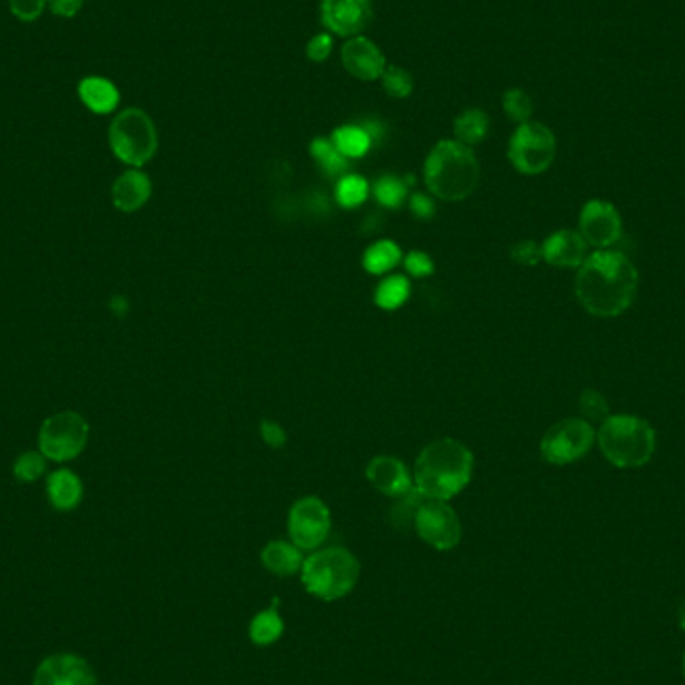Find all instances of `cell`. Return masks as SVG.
<instances>
[{
    "label": "cell",
    "mask_w": 685,
    "mask_h": 685,
    "mask_svg": "<svg viewBox=\"0 0 685 685\" xmlns=\"http://www.w3.org/2000/svg\"><path fill=\"white\" fill-rule=\"evenodd\" d=\"M109 145L112 155L120 163L139 169L155 157L159 149V135L149 115L133 107L120 110L110 123Z\"/></svg>",
    "instance_id": "obj_6"
},
{
    "label": "cell",
    "mask_w": 685,
    "mask_h": 685,
    "mask_svg": "<svg viewBox=\"0 0 685 685\" xmlns=\"http://www.w3.org/2000/svg\"><path fill=\"white\" fill-rule=\"evenodd\" d=\"M557 140L554 130L544 123L529 120L517 127L509 140V160L523 175H541L556 159Z\"/></svg>",
    "instance_id": "obj_8"
},
{
    "label": "cell",
    "mask_w": 685,
    "mask_h": 685,
    "mask_svg": "<svg viewBox=\"0 0 685 685\" xmlns=\"http://www.w3.org/2000/svg\"><path fill=\"white\" fill-rule=\"evenodd\" d=\"M597 443L617 469H637L656 456V429L637 415H609L597 429Z\"/></svg>",
    "instance_id": "obj_5"
},
{
    "label": "cell",
    "mask_w": 685,
    "mask_h": 685,
    "mask_svg": "<svg viewBox=\"0 0 685 685\" xmlns=\"http://www.w3.org/2000/svg\"><path fill=\"white\" fill-rule=\"evenodd\" d=\"M409 291H411V285H409L408 278L401 277V275L385 277L375 288V303L385 311H393L408 301Z\"/></svg>",
    "instance_id": "obj_28"
},
{
    "label": "cell",
    "mask_w": 685,
    "mask_h": 685,
    "mask_svg": "<svg viewBox=\"0 0 685 685\" xmlns=\"http://www.w3.org/2000/svg\"><path fill=\"white\" fill-rule=\"evenodd\" d=\"M679 627L685 632V601L682 604V607H679Z\"/></svg>",
    "instance_id": "obj_42"
},
{
    "label": "cell",
    "mask_w": 685,
    "mask_h": 685,
    "mask_svg": "<svg viewBox=\"0 0 685 685\" xmlns=\"http://www.w3.org/2000/svg\"><path fill=\"white\" fill-rule=\"evenodd\" d=\"M408 179H401L395 175H383L373 185V195L379 205L388 209H399L408 200Z\"/></svg>",
    "instance_id": "obj_27"
},
{
    "label": "cell",
    "mask_w": 685,
    "mask_h": 685,
    "mask_svg": "<svg viewBox=\"0 0 685 685\" xmlns=\"http://www.w3.org/2000/svg\"><path fill=\"white\" fill-rule=\"evenodd\" d=\"M405 268H408L411 277L423 278L429 277L436 271V265H433V258L429 257L428 253L411 251L405 257Z\"/></svg>",
    "instance_id": "obj_36"
},
{
    "label": "cell",
    "mask_w": 685,
    "mask_h": 685,
    "mask_svg": "<svg viewBox=\"0 0 685 685\" xmlns=\"http://www.w3.org/2000/svg\"><path fill=\"white\" fill-rule=\"evenodd\" d=\"M283 634H285V622L278 614V599L275 597L267 609L258 611L257 616L251 619L248 639L257 647H268L277 644Z\"/></svg>",
    "instance_id": "obj_22"
},
{
    "label": "cell",
    "mask_w": 685,
    "mask_h": 685,
    "mask_svg": "<svg viewBox=\"0 0 685 685\" xmlns=\"http://www.w3.org/2000/svg\"><path fill=\"white\" fill-rule=\"evenodd\" d=\"M89 421L77 411H60L42 421L39 451L55 463L72 461L89 443Z\"/></svg>",
    "instance_id": "obj_7"
},
{
    "label": "cell",
    "mask_w": 685,
    "mask_h": 685,
    "mask_svg": "<svg viewBox=\"0 0 685 685\" xmlns=\"http://www.w3.org/2000/svg\"><path fill=\"white\" fill-rule=\"evenodd\" d=\"M311 157L315 159L319 165V169L323 170L327 177H343L349 169V159L341 153V150L333 145L331 137H317V139L311 140Z\"/></svg>",
    "instance_id": "obj_23"
},
{
    "label": "cell",
    "mask_w": 685,
    "mask_h": 685,
    "mask_svg": "<svg viewBox=\"0 0 685 685\" xmlns=\"http://www.w3.org/2000/svg\"><path fill=\"white\" fill-rule=\"evenodd\" d=\"M341 62L348 69L351 77L359 80H378L383 77L388 69L385 55L381 52L378 45L368 37H351L341 49Z\"/></svg>",
    "instance_id": "obj_15"
},
{
    "label": "cell",
    "mask_w": 685,
    "mask_h": 685,
    "mask_svg": "<svg viewBox=\"0 0 685 685\" xmlns=\"http://www.w3.org/2000/svg\"><path fill=\"white\" fill-rule=\"evenodd\" d=\"M682 667H684V677H685V652H684V662H682Z\"/></svg>",
    "instance_id": "obj_43"
},
{
    "label": "cell",
    "mask_w": 685,
    "mask_h": 685,
    "mask_svg": "<svg viewBox=\"0 0 685 685\" xmlns=\"http://www.w3.org/2000/svg\"><path fill=\"white\" fill-rule=\"evenodd\" d=\"M471 476L473 453L457 439H436L419 453L413 486L428 499L449 501L466 489Z\"/></svg>",
    "instance_id": "obj_2"
},
{
    "label": "cell",
    "mask_w": 685,
    "mask_h": 685,
    "mask_svg": "<svg viewBox=\"0 0 685 685\" xmlns=\"http://www.w3.org/2000/svg\"><path fill=\"white\" fill-rule=\"evenodd\" d=\"M579 409H581V415L586 419L587 423H604L609 418V405H607L606 398L596 391V389H586L579 398Z\"/></svg>",
    "instance_id": "obj_33"
},
{
    "label": "cell",
    "mask_w": 685,
    "mask_h": 685,
    "mask_svg": "<svg viewBox=\"0 0 685 685\" xmlns=\"http://www.w3.org/2000/svg\"><path fill=\"white\" fill-rule=\"evenodd\" d=\"M579 233L591 247L611 248L624 235V221L611 203L587 200L579 213Z\"/></svg>",
    "instance_id": "obj_12"
},
{
    "label": "cell",
    "mask_w": 685,
    "mask_h": 685,
    "mask_svg": "<svg viewBox=\"0 0 685 685\" xmlns=\"http://www.w3.org/2000/svg\"><path fill=\"white\" fill-rule=\"evenodd\" d=\"M363 129L368 130L369 137L373 140V145L385 137V125L378 119H368L359 123Z\"/></svg>",
    "instance_id": "obj_41"
},
{
    "label": "cell",
    "mask_w": 685,
    "mask_h": 685,
    "mask_svg": "<svg viewBox=\"0 0 685 685\" xmlns=\"http://www.w3.org/2000/svg\"><path fill=\"white\" fill-rule=\"evenodd\" d=\"M425 185L433 197L448 203L463 200L479 185L476 153L459 140H439L425 160Z\"/></svg>",
    "instance_id": "obj_3"
},
{
    "label": "cell",
    "mask_w": 685,
    "mask_h": 685,
    "mask_svg": "<svg viewBox=\"0 0 685 685\" xmlns=\"http://www.w3.org/2000/svg\"><path fill=\"white\" fill-rule=\"evenodd\" d=\"M511 258L517 265H523V267H536L539 261H544V253H541V245L536 241H519L513 247H511Z\"/></svg>",
    "instance_id": "obj_34"
},
{
    "label": "cell",
    "mask_w": 685,
    "mask_h": 685,
    "mask_svg": "<svg viewBox=\"0 0 685 685\" xmlns=\"http://www.w3.org/2000/svg\"><path fill=\"white\" fill-rule=\"evenodd\" d=\"M10 12L22 20V22H32L39 19L45 12L47 0H9Z\"/></svg>",
    "instance_id": "obj_35"
},
{
    "label": "cell",
    "mask_w": 685,
    "mask_h": 685,
    "mask_svg": "<svg viewBox=\"0 0 685 685\" xmlns=\"http://www.w3.org/2000/svg\"><path fill=\"white\" fill-rule=\"evenodd\" d=\"M503 109L509 120H513L517 125H523L531 120L534 115V100L527 95L526 90L509 89L503 95Z\"/></svg>",
    "instance_id": "obj_31"
},
{
    "label": "cell",
    "mask_w": 685,
    "mask_h": 685,
    "mask_svg": "<svg viewBox=\"0 0 685 685\" xmlns=\"http://www.w3.org/2000/svg\"><path fill=\"white\" fill-rule=\"evenodd\" d=\"M456 140L467 147H476L489 133V117L481 109H467L453 123Z\"/></svg>",
    "instance_id": "obj_25"
},
{
    "label": "cell",
    "mask_w": 685,
    "mask_h": 685,
    "mask_svg": "<svg viewBox=\"0 0 685 685\" xmlns=\"http://www.w3.org/2000/svg\"><path fill=\"white\" fill-rule=\"evenodd\" d=\"M368 479L383 496L401 497L413 489L409 469L398 457L378 456L369 461Z\"/></svg>",
    "instance_id": "obj_17"
},
{
    "label": "cell",
    "mask_w": 685,
    "mask_h": 685,
    "mask_svg": "<svg viewBox=\"0 0 685 685\" xmlns=\"http://www.w3.org/2000/svg\"><path fill=\"white\" fill-rule=\"evenodd\" d=\"M403 253L393 241H378L365 251L363 267L371 275H385L391 268L398 267Z\"/></svg>",
    "instance_id": "obj_26"
},
{
    "label": "cell",
    "mask_w": 685,
    "mask_h": 685,
    "mask_svg": "<svg viewBox=\"0 0 685 685\" xmlns=\"http://www.w3.org/2000/svg\"><path fill=\"white\" fill-rule=\"evenodd\" d=\"M597 431L586 419L569 418L547 429L541 439V457L551 466H569L589 453L596 443Z\"/></svg>",
    "instance_id": "obj_9"
},
{
    "label": "cell",
    "mask_w": 685,
    "mask_h": 685,
    "mask_svg": "<svg viewBox=\"0 0 685 685\" xmlns=\"http://www.w3.org/2000/svg\"><path fill=\"white\" fill-rule=\"evenodd\" d=\"M288 539L301 551H315L331 534V511L323 499L301 497L293 503L287 517Z\"/></svg>",
    "instance_id": "obj_10"
},
{
    "label": "cell",
    "mask_w": 685,
    "mask_h": 685,
    "mask_svg": "<svg viewBox=\"0 0 685 685\" xmlns=\"http://www.w3.org/2000/svg\"><path fill=\"white\" fill-rule=\"evenodd\" d=\"M373 19L371 0H321V22L337 37H358Z\"/></svg>",
    "instance_id": "obj_13"
},
{
    "label": "cell",
    "mask_w": 685,
    "mask_h": 685,
    "mask_svg": "<svg viewBox=\"0 0 685 685\" xmlns=\"http://www.w3.org/2000/svg\"><path fill=\"white\" fill-rule=\"evenodd\" d=\"M409 209L418 219L428 221L436 215V200L431 199L429 195H423V193H415L409 199Z\"/></svg>",
    "instance_id": "obj_39"
},
{
    "label": "cell",
    "mask_w": 685,
    "mask_h": 685,
    "mask_svg": "<svg viewBox=\"0 0 685 685\" xmlns=\"http://www.w3.org/2000/svg\"><path fill=\"white\" fill-rule=\"evenodd\" d=\"M79 97L82 105L95 115H109L119 107V89L102 77H87L79 82Z\"/></svg>",
    "instance_id": "obj_21"
},
{
    "label": "cell",
    "mask_w": 685,
    "mask_h": 685,
    "mask_svg": "<svg viewBox=\"0 0 685 685\" xmlns=\"http://www.w3.org/2000/svg\"><path fill=\"white\" fill-rule=\"evenodd\" d=\"M305 556L293 541H268L261 551V564L268 574L278 577H291L301 574Z\"/></svg>",
    "instance_id": "obj_20"
},
{
    "label": "cell",
    "mask_w": 685,
    "mask_h": 685,
    "mask_svg": "<svg viewBox=\"0 0 685 685\" xmlns=\"http://www.w3.org/2000/svg\"><path fill=\"white\" fill-rule=\"evenodd\" d=\"M381 82H383V90L393 99H408L413 92V87H415L411 72L401 69V67H395V65H391V67L388 65V69L381 77Z\"/></svg>",
    "instance_id": "obj_32"
},
{
    "label": "cell",
    "mask_w": 685,
    "mask_h": 685,
    "mask_svg": "<svg viewBox=\"0 0 685 685\" xmlns=\"http://www.w3.org/2000/svg\"><path fill=\"white\" fill-rule=\"evenodd\" d=\"M541 253L551 267L579 268L589 255V245L579 231L561 228L541 243Z\"/></svg>",
    "instance_id": "obj_16"
},
{
    "label": "cell",
    "mask_w": 685,
    "mask_h": 685,
    "mask_svg": "<svg viewBox=\"0 0 685 685\" xmlns=\"http://www.w3.org/2000/svg\"><path fill=\"white\" fill-rule=\"evenodd\" d=\"M47 457L37 451H22L12 466V476L19 479L20 483H35L37 479L47 473Z\"/></svg>",
    "instance_id": "obj_30"
},
{
    "label": "cell",
    "mask_w": 685,
    "mask_h": 685,
    "mask_svg": "<svg viewBox=\"0 0 685 685\" xmlns=\"http://www.w3.org/2000/svg\"><path fill=\"white\" fill-rule=\"evenodd\" d=\"M331 52H333V37L327 35V32L315 35L313 39L309 40L307 47H305V55H307V59L313 60V62H323V60H327L329 57H331Z\"/></svg>",
    "instance_id": "obj_37"
},
{
    "label": "cell",
    "mask_w": 685,
    "mask_h": 685,
    "mask_svg": "<svg viewBox=\"0 0 685 685\" xmlns=\"http://www.w3.org/2000/svg\"><path fill=\"white\" fill-rule=\"evenodd\" d=\"M413 529L429 547L438 551L456 549L463 536V527L456 509L449 506L448 501L428 499V497L419 506L413 519Z\"/></svg>",
    "instance_id": "obj_11"
},
{
    "label": "cell",
    "mask_w": 685,
    "mask_h": 685,
    "mask_svg": "<svg viewBox=\"0 0 685 685\" xmlns=\"http://www.w3.org/2000/svg\"><path fill=\"white\" fill-rule=\"evenodd\" d=\"M639 273L632 258L614 248H596L577 268L576 295L589 315H624L636 301Z\"/></svg>",
    "instance_id": "obj_1"
},
{
    "label": "cell",
    "mask_w": 685,
    "mask_h": 685,
    "mask_svg": "<svg viewBox=\"0 0 685 685\" xmlns=\"http://www.w3.org/2000/svg\"><path fill=\"white\" fill-rule=\"evenodd\" d=\"M32 685H97L95 669L75 654H55L40 662Z\"/></svg>",
    "instance_id": "obj_14"
},
{
    "label": "cell",
    "mask_w": 685,
    "mask_h": 685,
    "mask_svg": "<svg viewBox=\"0 0 685 685\" xmlns=\"http://www.w3.org/2000/svg\"><path fill=\"white\" fill-rule=\"evenodd\" d=\"M153 195V183L149 175L139 169L125 170L119 179L112 183L110 199L115 209L120 213H135L149 203Z\"/></svg>",
    "instance_id": "obj_18"
},
{
    "label": "cell",
    "mask_w": 685,
    "mask_h": 685,
    "mask_svg": "<svg viewBox=\"0 0 685 685\" xmlns=\"http://www.w3.org/2000/svg\"><path fill=\"white\" fill-rule=\"evenodd\" d=\"M361 564L345 547H319L305 557L301 581L309 596L321 601H339L348 597L359 584Z\"/></svg>",
    "instance_id": "obj_4"
},
{
    "label": "cell",
    "mask_w": 685,
    "mask_h": 685,
    "mask_svg": "<svg viewBox=\"0 0 685 685\" xmlns=\"http://www.w3.org/2000/svg\"><path fill=\"white\" fill-rule=\"evenodd\" d=\"M47 4L52 10V14L70 19V17H75L82 9L85 0H47Z\"/></svg>",
    "instance_id": "obj_40"
},
{
    "label": "cell",
    "mask_w": 685,
    "mask_h": 685,
    "mask_svg": "<svg viewBox=\"0 0 685 685\" xmlns=\"http://www.w3.org/2000/svg\"><path fill=\"white\" fill-rule=\"evenodd\" d=\"M258 431H261V438L267 443L268 448H285V443H287V433H285V429L278 425L277 421H268V419L267 421H263Z\"/></svg>",
    "instance_id": "obj_38"
},
{
    "label": "cell",
    "mask_w": 685,
    "mask_h": 685,
    "mask_svg": "<svg viewBox=\"0 0 685 685\" xmlns=\"http://www.w3.org/2000/svg\"><path fill=\"white\" fill-rule=\"evenodd\" d=\"M47 496H49L50 506L57 511H72L80 506L82 496H85V486L72 469L60 467L50 471L47 476Z\"/></svg>",
    "instance_id": "obj_19"
},
{
    "label": "cell",
    "mask_w": 685,
    "mask_h": 685,
    "mask_svg": "<svg viewBox=\"0 0 685 685\" xmlns=\"http://www.w3.org/2000/svg\"><path fill=\"white\" fill-rule=\"evenodd\" d=\"M369 183L361 175H343L335 187V199L345 209H355L369 197Z\"/></svg>",
    "instance_id": "obj_29"
},
{
    "label": "cell",
    "mask_w": 685,
    "mask_h": 685,
    "mask_svg": "<svg viewBox=\"0 0 685 685\" xmlns=\"http://www.w3.org/2000/svg\"><path fill=\"white\" fill-rule=\"evenodd\" d=\"M331 140L349 160L365 157L369 149L373 147V140L369 137L368 130L363 129L361 125H343V127H337V129L333 130Z\"/></svg>",
    "instance_id": "obj_24"
}]
</instances>
